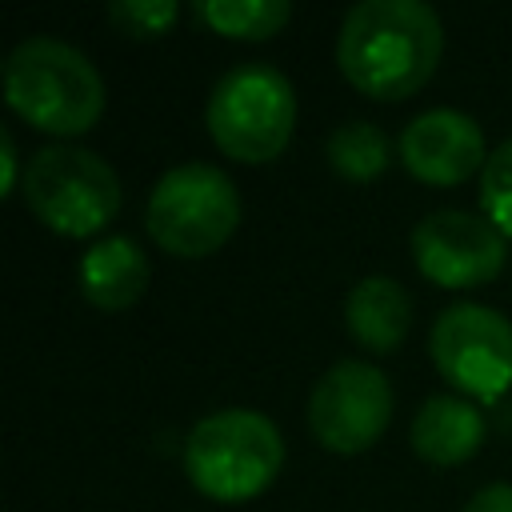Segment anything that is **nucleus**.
Masks as SVG:
<instances>
[{
    "label": "nucleus",
    "mask_w": 512,
    "mask_h": 512,
    "mask_svg": "<svg viewBox=\"0 0 512 512\" xmlns=\"http://www.w3.org/2000/svg\"><path fill=\"white\" fill-rule=\"evenodd\" d=\"M148 236L180 260H204L232 240L240 228L236 180L208 160H180L148 192L144 204Z\"/></svg>",
    "instance_id": "423d86ee"
},
{
    "label": "nucleus",
    "mask_w": 512,
    "mask_h": 512,
    "mask_svg": "<svg viewBox=\"0 0 512 512\" xmlns=\"http://www.w3.org/2000/svg\"><path fill=\"white\" fill-rule=\"evenodd\" d=\"M412 260L424 280L440 288H476L504 272L508 236L480 212L436 208L416 220L408 236Z\"/></svg>",
    "instance_id": "1a4fd4ad"
},
{
    "label": "nucleus",
    "mask_w": 512,
    "mask_h": 512,
    "mask_svg": "<svg viewBox=\"0 0 512 512\" xmlns=\"http://www.w3.org/2000/svg\"><path fill=\"white\" fill-rule=\"evenodd\" d=\"M392 380L368 360H336L308 392V432L332 456L368 452L392 424Z\"/></svg>",
    "instance_id": "6e6552de"
},
{
    "label": "nucleus",
    "mask_w": 512,
    "mask_h": 512,
    "mask_svg": "<svg viewBox=\"0 0 512 512\" xmlns=\"http://www.w3.org/2000/svg\"><path fill=\"white\" fill-rule=\"evenodd\" d=\"M0 164H4V196H12V192L20 188V180H24V168H20L16 140H12V132H8V128L0 132Z\"/></svg>",
    "instance_id": "6ab92c4d"
},
{
    "label": "nucleus",
    "mask_w": 512,
    "mask_h": 512,
    "mask_svg": "<svg viewBox=\"0 0 512 512\" xmlns=\"http://www.w3.org/2000/svg\"><path fill=\"white\" fill-rule=\"evenodd\" d=\"M324 156L332 164V172L348 184H368L376 180L388 160H392V144L384 136L380 124L372 120H340L332 132H328V144H324Z\"/></svg>",
    "instance_id": "4468645a"
},
{
    "label": "nucleus",
    "mask_w": 512,
    "mask_h": 512,
    "mask_svg": "<svg viewBox=\"0 0 512 512\" xmlns=\"http://www.w3.org/2000/svg\"><path fill=\"white\" fill-rule=\"evenodd\" d=\"M108 20L136 40H152L172 32V24L180 20V4L176 0H112L108 4Z\"/></svg>",
    "instance_id": "f3484780"
},
{
    "label": "nucleus",
    "mask_w": 512,
    "mask_h": 512,
    "mask_svg": "<svg viewBox=\"0 0 512 512\" xmlns=\"http://www.w3.org/2000/svg\"><path fill=\"white\" fill-rule=\"evenodd\" d=\"M196 16L232 40H268L292 20L288 0H204L196 4Z\"/></svg>",
    "instance_id": "2eb2a0df"
},
{
    "label": "nucleus",
    "mask_w": 512,
    "mask_h": 512,
    "mask_svg": "<svg viewBox=\"0 0 512 512\" xmlns=\"http://www.w3.org/2000/svg\"><path fill=\"white\" fill-rule=\"evenodd\" d=\"M444 56V24L424 0H360L336 32L340 76L372 100L416 96Z\"/></svg>",
    "instance_id": "f257e3e1"
},
{
    "label": "nucleus",
    "mask_w": 512,
    "mask_h": 512,
    "mask_svg": "<svg viewBox=\"0 0 512 512\" xmlns=\"http://www.w3.org/2000/svg\"><path fill=\"white\" fill-rule=\"evenodd\" d=\"M148 280H152V264L144 248L124 232L92 240L76 260V288L100 312L132 308L148 292Z\"/></svg>",
    "instance_id": "9b49d317"
},
{
    "label": "nucleus",
    "mask_w": 512,
    "mask_h": 512,
    "mask_svg": "<svg viewBox=\"0 0 512 512\" xmlns=\"http://www.w3.org/2000/svg\"><path fill=\"white\" fill-rule=\"evenodd\" d=\"M4 104L36 132L72 140L96 128L108 104L100 68L60 36H28L4 56Z\"/></svg>",
    "instance_id": "f03ea898"
},
{
    "label": "nucleus",
    "mask_w": 512,
    "mask_h": 512,
    "mask_svg": "<svg viewBox=\"0 0 512 512\" xmlns=\"http://www.w3.org/2000/svg\"><path fill=\"white\" fill-rule=\"evenodd\" d=\"M436 372L472 404H492L512 388V320L488 304L456 300L428 332Z\"/></svg>",
    "instance_id": "0eeeda50"
},
{
    "label": "nucleus",
    "mask_w": 512,
    "mask_h": 512,
    "mask_svg": "<svg viewBox=\"0 0 512 512\" xmlns=\"http://www.w3.org/2000/svg\"><path fill=\"white\" fill-rule=\"evenodd\" d=\"M344 328L364 352H396L412 328V296L396 276H360L344 296Z\"/></svg>",
    "instance_id": "f8f14e48"
},
{
    "label": "nucleus",
    "mask_w": 512,
    "mask_h": 512,
    "mask_svg": "<svg viewBox=\"0 0 512 512\" xmlns=\"http://www.w3.org/2000/svg\"><path fill=\"white\" fill-rule=\"evenodd\" d=\"M400 164L408 176L432 188H456L484 172L488 144L476 116L460 108H424L416 112L396 140Z\"/></svg>",
    "instance_id": "9d476101"
},
{
    "label": "nucleus",
    "mask_w": 512,
    "mask_h": 512,
    "mask_svg": "<svg viewBox=\"0 0 512 512\" xmlns=\"http://www.w3.org/2000/svg\"><path fill=\"white\" fill-rule=\"evenodd\" d=\"M480 216L512 240V136L488 152L480 172Z\"/></svg>",
    "instance_id": "dca6fc26"
},
{
    "label": "nucleus",
    "mask_w": 512,
    "mask_h": 512,
    "mask_svg": "<svg viewBox=\"0 0 512 512\" xmlns=\"http://www.w3.org/2000/svg\"><path fill=\"white\" fill-rule=\"evenodd\" d=\"M20 196L28 212L56 236L84 240L104 232L124 200L116 168L84 144H44L24 160Z\"/></svg>",
    "instance_id": "39448f33"
},
{
    "label": "nucleus",
    "mask_w": 512,
    "mask_h": 512,
    "mask_svg": "<svg viewBox=\"0 0 512 512\" xmlns=\"http://www.w3.org/2000/svg\"><path fill=\"white\" fill-rule=\"evenodd\" d=\"M284 468V436L260 408H216L184 440V476L216 504H244L272 488Z\"/></svg>",
    "instance_id": "7ed1b4c3"
},
{
    "label": "nucleus",
    "mask_w": 512,
    "mask_h": 512,
    "mask_svg": "<svg viewBox=\"0 0 512 512\" xmlns=\"http://www.w3.org/2000/svg\"><path fill=\"white\" fill-rule=\"evenodd\" d=\"M460 512H512V480H492L476 488Z\"/></svg>",
    "instance_id": "a211bd4d"
},
{
    "label": "nucleus",
    "mask_w": 512,
    "mask_h": 512,
    "mask_svg": "<svg viewBox=\"0 0 512 512\" xmlns=\"http://www.w3.org/2000/svg\"><path fill=\"white\" fill-rule=\"evenodd\" d=\"M484 432L488 428H484L480 408L460 392H432L408 428L416 456L436 464V468H452V464L472 460L484 444Z\"/></svg>",
    "instance_id": "ddd939ff"
},
{
    "label": "nucleus",
    "mask_w": 512,
    "mask_h": 512,
    "mask_svg": "<svg viewBox=\"0 0 512 512\" xmlns=\"http://www.w3.org/2000/svg\"><path fill=\"white\" fill-rule=\"evenodd\" d=\"M204 128L228 160H276L296 132V88L288 72H280L268 60L232 64L224 76H216L208 92Z\"/></svg>",
    "instance_id": "20e7f679"
}]
</instances>
